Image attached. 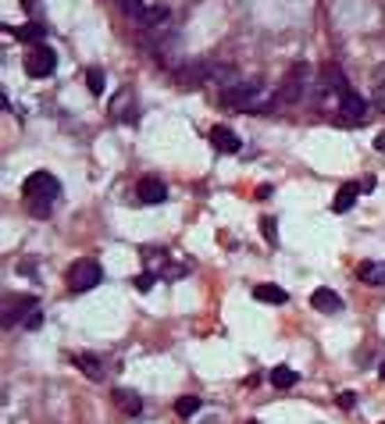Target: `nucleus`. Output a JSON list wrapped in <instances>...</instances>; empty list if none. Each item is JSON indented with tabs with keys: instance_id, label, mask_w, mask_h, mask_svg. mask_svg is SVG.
Returning a JSON list of instances; mask_svg holds the SVG:
<instances>
[{
	"instance_id": "f257e3e1",
	"label": "nucleus",
	"mask_w": 385,
	"mask_h": 424,
	"mask_svg": "<svg viewBox=\"0 0 385 424\" xmlns=\"http://www.w3.org/2000/svg\"><path fill=\"white\" fill-rule=\"evenodd\" d=\"M22 196L29 203V214L33 218H47L57 196H61V182H57L50 171H33L25 182H22Z\"/></svg>"
},
{
	"instance_id": "f03ea898",
	"label": "nucleus",
	"mask_w": 385,
	"mask_h": 424,
	"mask_svg": "<svg viewBox=\"0 0 385 424\" xmlns=\"http://www.w3.org/2000/svg\"><path fill=\"white\" fill-rule=\"evenodd\" d=\"M307 86H311V68L307 65H292L278 86V93H275V107L278 104H300L307 97Z\"/></svg>"
},
{
	"instance_id": "7ed1b4c3",
	"label": "nucleus",
	"mask_w": 385,
	"mask_h": 424,
	"mask_svg": "<svg viewBox=\"0 0 385 424\" xmlns=\"http://www.w3.org/2000/svg\"><path fill=\"white\" fill-rule=\"evenodd\" d=\"M104 282V271H100V264L97 260H75L72 267H68V289L72 292H90L93 285H100Z\"/></svg>"
},
{
	"instance_id": "20e7f679",
	"label": "nucleus",
	"mask_w": 385,
	"mask_h": 424,
	"mask_svg": "<svg viewBox=\"0 0 385 424\" xmlns=\"http://www.w3.org/2000/svg\"><path fill=\"white\" fill-rule=\"evenodd\" d=\"M339 125H364V121L371 118V104L357 93V89H349V93L339 97Z\"/></svg>"
},
{
	"instance_id": "39448f33",
	"label": "nucleus",
	"mask_w": 385,
	"mask_h": 424,
	"mask_svg": "<svg viewBox=\"0 0 385 424\" xmlns=\"http://www.w3.org/2000/svg\"><path fill=\"white\" fill-rule=\"evenodd\" d=\"M22 65H25V75H33V79H47L54 68H57V54L40 43V47H29L25 57H22Z\"/></svg>"
},
{
	"instance_id": "423d86ee",
	"label": "nucleus",
	"mask_w": 385,
	"mask_h": 424,
	"mask_svg": "<svg viewBox=\"0 0 385 424\" xmlns=\"http://www.w3.org/2000/svg\"><path fill=\"white\" fill-rule=\"evenodd\" d=\"M214 68L211 61H186L182 68H175V82H179V89H200L203 82L214 79Z\"/></svg>"
},
{
	"instance_id": "0eeeda50",
	"label": "nucleus",
	"mask_w": 385,
	"mask_h": 424,
	"mask_svg": "<svg viewBox=\"0 0 385 424\" xmlns=\"http://www.w3.org/2000/svg\"><path fill=\"white\" fill-rule=\"evenodd\" d=\"M136 196L143 200V203H150V207H157V203H164L168 200V186L157 178V175H143L139 182H136Z\"/></svg>"
},
{
	"instance_id": "6e6552de",
	"label": "nucleus",
	"mask_w": 385,
	"mask_h": 424,
	"mask_svg": "<svg viewBox=\"0 0 385 424\" xmlns=\"http://www.w3.org/2000/svg\"><path fill=\"white\" fill-rule=\"evenodd\" d=\"M33 311H40V303H36V296H11L8 303H4V324L11 328L15 321H25L29 314H33Z\"/></svg>"
},
{
	"instance_id": "1a4fd4ad",
	"label": "nucleus",
	"mask_w": 385,
	"mask_h": 424,
	"mask_svg": "<svg viewBox=\"0 0 385 424\" xmlns=\"http://www.w3.org/2000/svg\"><path fill=\"white\" fill-rule=\"evenodd\" d=\"M317 89H321V93H339V97L349 93L343 68H339V65H324V68H321V79H317Z\"/></svg>"
},
{
	"instance_id": "9d476101",
	"label": "nucleus",
	"mask_w": 385,
	"mask_h": 424,
	"mask_svg": "<svg viewBox=\"0 0 385 424\" xmlns=\"http://www.w3.org/2000/svg\"><path fill=\"white\" fill-rule=\"evenodd\" d=\"M211 146L218 150V154H239V136H235L228 125H214L211 129Z\"/></svg>"
},
{
	"instance_id": "9b49d317",
	"label": "nucleus",
	"mask_w": 385,
	"mask_h": 424,
	"mask_svg": "<svg viewBox=\"0 0 385 424\" xmlns=\"http://www.w3.org/2000/svg\"><path fill=\"white\" fill-rule=\"evenodd\" d=\"M311 307L321 311V314H336V311H343V299H339V292H332V289H314V292H311Z\"/></svg>"
},
{
	"instance_id": "f8f14e48",
	"label": "nucleus",
	"mask_w": 385,
	"mask_h": 424,
	"mask_svg": "<svg viewBox=\"0 0 385 424\" xmlns=\"http://www.w3.org/2000/svg\"><path fill=\"white\" fill-rule=\"evenodd\" d=\"M168 8L164 4H150V8H143V15L136 18V25L139 29H150V33H154V29H164V22H168Z\"/></svg>"
},
{
	"instance_id": "ddd939ff",
	"label": "nucleus",
	"mask_w": 385,
	"mask_h": 424,
	"mask_svg": "<svg viewBox=\"0 0 385 424\" xmlns=\"http://www.w3.org/2000/svg\"><path fill=\"white\" fill-rule=\"evenodd\" d=\"M8 33H15L22 43H29V47H40L43 40H47V25H40V22H25V25H18V29H8Z\"/></svg>"
},
{
	"instance_id": "4468645a",
	"label": "nucleus",
	"mask_w": 385,
	"mask_h": 424,
	"mask_svg": "<svg viewBox=\"0 0 385 424\" xmlns=\"http://www.w3.org/2000/svg\"><path fill=\"white\" fill-rule=\"evenodd\" d=\"M357 193H361L357 182H346V186H339V193H336V200H332V210H336V214H346V210H353V203H357Z\"/></svg>"
},
{
	"instance_id": "2eb2a0df",
	"label": "nucleus",
	"mask_w": 385,
	"mask_h": 424,
	"mask_svg": "<svg viewBox=\"0 0 385 424\" xmlns=\"http://www.w3.org/2000/svg\"><path fill=\"white\" fill-rule=\"evenodd\" d=\"M72 360H75V368H79L86 378H90V382H100V378H104V363H100L93 353H75Z\"/></svg>"
},
{
	"instance_id": "dca6fc26",
	"label": "nucleus",
	"mask_w": 385,
	"mask_h": 424,
	"mask_svg": "<svg viewBox=\"0 0 385 424\" xmlns=\"http://www.w3.org/2000/svg\"><path fill=\"white\" fill-rule=\"evenodd\" d=\"M357 275H361V282H364V285H375V289H378V285H385V260H364Z\"/></svg>"
},
{
	"instance_id": "f3484780",
	"label": "nucleus",
	"mask_w": 385,
	"mask_h": 424,
	"mask_svg": "<svg viewBox=\"0 0 385 424\" xmlns=\"http://www.w3.org/2000/svg\"><path fill=\"white\" fill-rule=\"evenodd\" d=\"M114 403H118V410L129 414V417H136V414L143 410V400L136 396V392H129V388H118V392H114Z\"/></svg>"
},
{
	"instance_id": "a211bd4d",
	"label": "nucleus",
	"mask_w": 385,
	"mask_h": 424,
	"mask_svg": "<svg viewBox=\"0 0 385 424\" xmlns=\"http://www.w3.org/2000/svg\"><path fill=\"white\" fill-rule=\"evenodd\" d=\"M129 100H132V93H129V89H122V93L114 97L111 114H114L118 121H136V107H129Z\"/></svg>"
},
{
	"instance_id": "6ab92c4d",
	"label": "nucleus",
	"mask_w": 385,
	"mask_h": 424,
	"mask_svg": "<svg viewBox=\"0 0 385 424\" xmlns=\"http://www.w3.org/2000/svg\"><path fill=\"white\" fill-rule=\"evenodd\" d=\"M296 382H300V375H296L289 363H278V368H272V385H275V388H292Z\"/></svg>"
},
{
	"instance_id": "aec40b11",
	"label": "nucleus",
	"mask_w": 385,
	"mask_h": 424,
	"mask_svg": "<svg viewBox=\"0 0 385 424\" xmlns=\"http://www.w3.org/2000/svg\"><path fill=\"white\" fill-rule=\"evenodd\" d=\"M253 299H260V303H285L289 292L282 285H257L253 289Z\"/></svg>"
},
{
	"instance_id": "412c9836",
	"label": "nucleus",
	"mask_w": 385,
	"mask_h": 424,
	"mask_svg": "<svg viewBox=\"0 0 385 424\" xmlns=\"http://www.w3.org/2000/svg\"><path fill=\"white\" fill-rule=\"evenodd\" d=\"M200 407H203V400H200V396H182L179 403H175V414H179V417H193Z\"/></svg>"
},
{
	"instance_id": "4be33fe9",
	"label": "nucleus",
	"mask_w": 385,
	"mask_h": 424,
	"mask_svg": "<svg viewBox=\"0 0 385 424\" xmlns=\"http://www.w3.org/2000/svg\"><path fill=\"white\" fill-rule=\"evenodd\" d=\"M104 82H107L104 79V68H86V86H90V93L100 97L104 93Z\"/></svg>"
},
{
	"instance_id": "5701e85b",
	"label": "nucleus",
	"mask_w": 385,
	"mask_h": 424,
	"mask_svg": "<svg viewBox=\"0 0 385 424\" xmlns=\"http://www.w3.org/2000/svg\"><path fill=\"white\" fill-rule=\"evenodd\" d=\"M154 282H157L154 271H143V275H136V278H132V285H136L139 292H150V289H154Z\"/></svg>"
},
{
	"instance_id": "b1692460",
	"label": "nucleus",
	"mask_w": 385,
	"mask_h": 424,
	"mask_svg": "<svg viewBox=\"0 0 385 424\" xmlns=\"http://www.w3.org/2000/svg\"><path fill=\"white\" fill-rule=\"evenodd\" d=\"M260 232L268 242H278V228H275V218H260Z\"/></svg>"
},
{
	"instance_id": "393cba45",
	"label": "nucleus",
	"mask_w": 385,
	"mask_h": 424,
	"mask_svg": "<svg viewBox=\"0 0 385 424\" xmlns=\"http://www.w3.org/2000/svg\"><path fill=\"white\" fill-rule=\"evenodd\" d=\"M143 8H146V4H143V0H122V11H125V15H129L132 22H136V18L143 15Z\"/></svg>"
},
{
	"instance_id": "a878e982",
	"label": "nucleus",
	"mask_w": 385,
	"mask_h": 424,
	"mask_svg": "<svg viewBox=\"0 0 385 424\" xmlns=\"http://www.w3.org/2000/svg\"><path fill=\"white\" fill-rule=\"evenodd\" d=\"M22 324H25V328H40V324H43V311H33V314H29Z\"/></svg>"
},
{
	"instance_id": "bb28decb",
	"label": "nucleus",
	"mask_w": 385,
	"mask_h": 424,
	"mask_svg": "<svg viewBox=\"0 0 385 424\" xmlns=\"http://www.w3.org/2000/svg\"><path fill=\"white\" fill-rule=\"evenodd\" d=\"M353 403H357V392H343V396H339V407L343 410H353Z\"/></svg>"
},
{
	"instance_id": "cd10ccee",
	"label": "nucleus",
	"mask_w": 385,
	"mask_h": 424,
	"mask_svg": "<svg viewBox=\"0 0 385 424\" xmlns=\"http://www.w3.org/2000/svg\"><path fill=\"white\" fill-rule=\"evenodd\" d=\"M375 100H378V104L385 107V82H382V79L375 82Z\"/></svg>"
},
{
	"instance_id": "c85d7f7f",
	"label": "nucleus",
	"mask_w": 385,
	"mask_h": 424,
	"mask_svg": "<svg viewBox=\"0 0 385 424\" xmlns=\"http://www.w3.org/2000/svg\"><path fill=\"white\" fill-rule=\"evenodd\" d=\"M375 150H378V154H385V129L375 136Z\"/></svg>"
},
{
	"instance_id": "c756f323",
	"label": "nucleus",
	"mask_w": 385,
	"mask_h": 424,
	"mask_svg": "<svg viewBox=\"0 0 385 424\" xmlns=\"http://www.w3.org/2000/svg\"><path fill=\"white\" fill-rule=\"evenodd\" d=\"M22 4H25V11H33V8H36V0H22Z\"/></svg>"
},
{
	"instance_id": "7c9ffc66",
	"label": "nucleus",
	"mask_w": 385,
	"mask_h": 424,
	"mask_svg": "<svg viewBox=\"0 0 385 424\" xmlns=\"http://www.w3.org/2000/svg\"><path fill=\"white\" fill-rule=\"evenodd\" d=\"M378 378H382V382H385V363H382V368H378Z\"/></svg>"
},
{
	"instance_id": "2f4dec72",
	"label": "nucleus",
	"mask_w": 385,
	"mask_h": 424,
	"mask_svg": "<svg viewBox=\"0 0 385 424\" xmlns=\"http://www.w3.org/2000/svg\"><path fill=\"white\" fill-rule=\"evenodd\" d=\"M246 424H260V421H246Z\"/></svg>"
},
{
	"instance_id": "473e14b6",
	"label": "nucleus",
	"mask_w": 385,
	"mask_h": 424,
	"mask_svg": "<svg viewBox=\"0 0 385 424\" xmlns=\"http://www.w3.org/2000/svg\"><path fill=\"white\" fill-rule=\"evenodd\" d=\"M382 424H385V421H382Z\"/></svg>"
}]
</instances>
